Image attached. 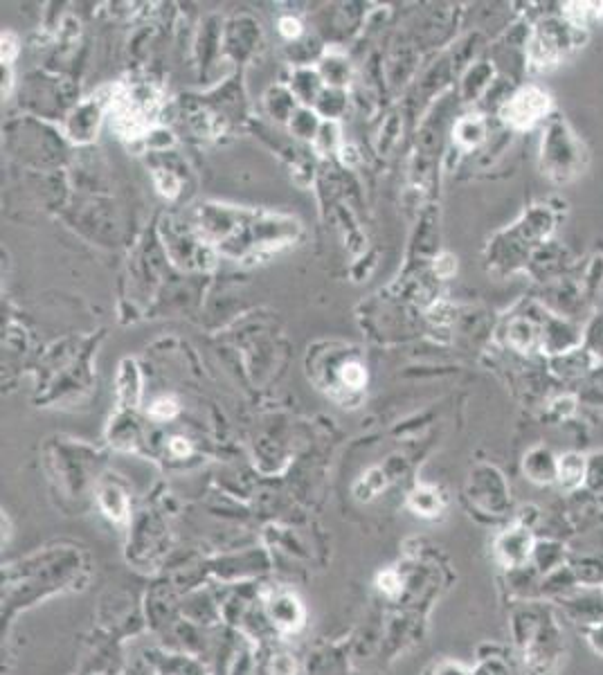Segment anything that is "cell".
Here are the masks:
<instances>
[{
  "mask_svg": "<svg viewBox=\"0 0 603 675\" xmlns=\"http://www.w3.org/2000/svg\"><path fill=\"white\" fill-rule=\"evenodd\" d=\"M545 106L547 97L543 93H538V90H525V93H520L507 108H504V120L520 126L531 124L534 120H538V115H543Z\"/></svg>",
  "mask_w": 603,
  "mask_h": 675,
  "instance_id": "obj_3",
  "label": "cell"
},
{
  "mask_svg": "<svg viewBox=\"0 0 603 675\" xmlns=\"http://www.w3.org/2000/svg\"><path fill=\"white\" fill-rule=\"evenodd\" d=\"M570 570L583 588H599V585H603V558L599 554H583L572 558Z\"/></svg>",
  "mask_w": 603,
  "mask_h": 675,
  "instance_id": "obj_5",
  "label": "cell"
},
{
  "mask_svg": "<svg viewBox=\"0 0 603 675\" xmlns=\"http://www.w3.org/2000/svg\"><path fill=\"white\" fill-rule=\"evenodd\" d=\"M176 412H178V405L171 399H158L151 405V414L158 419H169V417H174Z\"/></svg>",
  "mask_w": 603,
  "mask_h": 675,
  "instance_id": "obj_9",
  "label": "cell"
},
{
  "mask_svg": "<svg viewBox=\"0 0 603 675\" xmlns=\"http://www.w3.org/2000/svg\"><path fill=\"white\" fill-rule=\"evenodd\" d=\"M340 378L351 387V390H360V387H363L365 381H367V374H365L363 367L356 365V363H351V365L342 367Z\"/></svg>",
  "mask_w": 603,
  "mask_h": 675,
  "instance_id": "obj_7",
  "label": "cell"
},
{
  "mask_svg": "<svg viewBox=\"0 0 603 675\" xmlns=\"http://www.w3.org/2000/svg\"><path fill=\"white\" fill-rule=\"evenodd\" d=\"M534 538H531V529L522 527V529H511L509 534H504L498 540V556L504 561V565L511 567V570H518V567H525L527 561H531V554H534Z\"/></svg>",
  "mask_w": 603,
  "mask_h": 675,
  "instance_id": "obj_1",
  "label": "cell"
},
{
  "mask_svg": "<svg viewBox=\"0 0 603 675\" xmlns=\"http://www.w3.org/2000/svg\"><path fill=\"white\" fill-rule=\"evenodd\" d=\"M588 477V468H585V459L576 453H567L558 459V471L556 480L561 482L567 489H576L581 482Z\"/></svg>",
  "mask_w": 603,
  "mask_h": 675,
  "instance_id": "obj_6",
  "label": "cell"
},
{
  "mask_svg": "<svg viewBox=\"0 0 603 675\" xmlns=\"http://www.w3.org/2000/svg\"><path fill=\"white\" fill-rule=\"evenodd\" d=\"M171 448H174L178 455L189 453V446L185 444V439H178V437H176V439H171Z\"/></svg>",
  "mask_w": 603,
  "mask_h": 675,
  "instance_id": "obj_13",
  "label": "cell"
},
{
  "mask_svg": "<svg viewBox=\"0 0 603 675\" xmlns=\"http://www.w3.org/2000/svg\"><path fill=\"white\" fill-rule=\"evenodd\" d=\"M585 637H588V644L592 651L603 657V621H599V624H592V626H585Z\"/></svg>",
  "mask_w": 603,
  "mask_h": 675,
  "instance_id": "obj_8",
  "label": "cell"
},
{
  "mask_svg": "<svg viewBox=\"0 0 603 675\" xmlns=\"http://www.w3.org/2000/svg\"><path fill=\"white\" fill-rule=\"evenodd\" d=\"M279 32H282L286 39H293V36H297L302 32V25L300 21H297V18H282V21H279Z\"/></svg>",
  "mask_w": 603,
  "mask_h": 675,
  "instance_id": "obj_10",
  "label": "cell"
},
{
  "mask_svg": "<svg viewBox=\"0 0 603 675\" xmlns=\"http://www.w3.org/2000/svg\"><path fill=\"white\" fill-rule=\"evenodd\" d=\"M14 54H16V39L12 34H3V66L12 61Z\"/></svg>",
  "mask_w": 603,
  "mask_h": 675,
  "instance_id": "obj_12",
  "label": "cell"
},
{
  "mask_svg": "<svg viewBox=\"0 0 603 675\" xmlns=\"http://www.w3.org/2000/svg\"><path fill=\"white\" fill-rule=\"evenodd\" d=\"M603 468V455L599 457V462H590L588 466V477H590V484L594 489H603V477L599 480V471Z\"/></svg>",
  "mask_w": 603,
  "mask_h": 675,
  "instance_id": "obj_11",
  "label": "cell"
},
{
  "mask_svg": "<svg viewBox=\"0 0 603 675\" xmlns=\"http://www.w3.org/2000/svg\"><path fill=\"white\" fill-rule=\"evenodd\" d=\"M561 606L567 612V617H572L576 624L592 626L603 621V594L574 592L570 597L561 599Z\"/></svg>",
  "mask_w": 603,
  "mask_h": 675,
  "instance_id": "obj_2",
  "label": "cell"
},
{
  "mask_svg": "<svg viewBox=\"0 0 603 675\" xmlns=\"http://www.w3.org/2000/svg\"><path fill=\"white\" fill-rule=\"evenodd\" d=\"M565 558H567V552H565V545L563 543H558V540H552V538H547V540H540V543L534 545V554H531V563H534V570L538 574H552L556 570H561V567H565Z\"/></svg>",
  "mask_w": 603,
  "mask_h": 675,
  "instance_id": "obj_4",
  "label": "cell"
}]
</instances>
